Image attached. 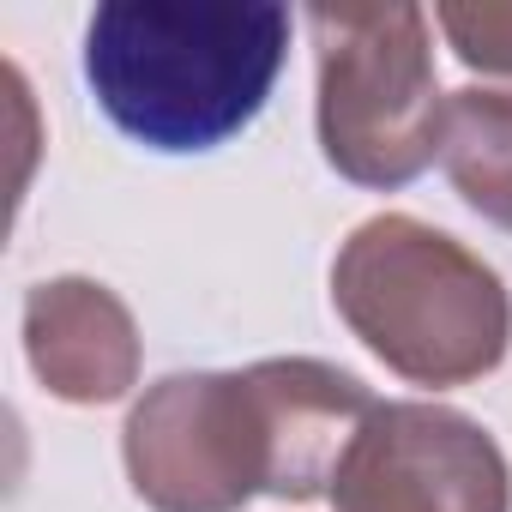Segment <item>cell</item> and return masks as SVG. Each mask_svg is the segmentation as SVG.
Listing matches in <instances>:
<instances>
[{
	"mask_svg": "<svg viewBox=\"0 0 512 512\" xmlns=\"http://www.w3.org/2000/svg\"><path fill=\"white\" fill-rule=\"evenodd\" d=\"M332 284L350 326L410 380H470L506 350V296L494 272L410 217L356 229Z\"/></svg>",
	"mask_w": 512,
	"mask_h": 512,
	"instance_id": "3",
	"label": "cell"
},
{
	"mask_svg": "<svg viewBox=\"0 0 512 512\" xmlns=\"http://www.w3.org/2000/svg\"><path fill=\"white\" fill-rule=\"evenodd\" d=\"M320 139L326 157L374 187L410 181L440 151V91L428 67V13L416 7H314Z\"/></svg>",
	"mask_w": 512,
	"mask_h": 512,
	"instance_id": "4",
	"label": "cell"
},
{
	"mask_svg": "<svg viewBox=\"0 0 512 512\" xmlns=\"http://www.w3.org/2000/svg\"><path fill=\"white\" fill-rule=\"evenodd\" d=\"M362 416H374L368 392L320 362L163 380L127 428V458L163 512H229L253 488L314 494L338 476Z\"/></svg>",
	"mask_w": 512,
	"mask_h": 512,
	"instance_id": "1",
	"label": "cell"
},
{
	"mask_svg": "<svg viewBox=\"0 0 512 512\" xmlns=\"http://www.w3.org/2000/svg\"><path fill=\"white\" fill-rule=\"evenodd\" d=\"M338 512H506V464L476 422L386 404L338 464Z\"/></svg>",
	"mask_w": 512,
	"mask_h": 512,
	"instance_id": "5",
	"label": "cell"
},
{
	"mask_svg": "<svg viewBox=\"0 0 512 512\" xmlns=\"http://www.w3.org/2000/svg\"><path fill=\"white\" fill-rule=\"evenodd\" d=\"M458 193L512 229V91H458L440 127Z\"/></svg>",
	"mask_w": 512,
	"mask_h": 512,
	"instance_id": "7",
	"label": "cell"
},
{
	"mask_svg": "<svg viewBox=\"0 0 512 512\" xmlns=\"http://www.w3.org/2000/svg\"><path fill=\"white\" fill-rule=\"evenodd\" d=\"M284 49V7L121 0L85 25V79L127 139L151 151H211L266 109Z\"/></svg>",
	"mask_w": 512,
	"mask_h": 512,
	"instance_id": "2",
	"label": "cell"
},
{
	"mask_svg": "<svg viewBox=\"0 0 512 512\" xmlns=\"http://www.w3.org/2000/svg\"><path fill=\"white\" fill-rule=\"evenodd\" d=\"M434 19L452 37L458 61L512 73V7H440Z\"/></svg>",
	"mask_w": 512,
	"mask_h": 512,
	"instance_id": "8",
	"label": "cell"
},
{
	"mask_svg": "<svg viewBox=\"0 0 512 512\" xmlns=\"http://www.w3.org/2000/svg\"><path fill=\"white\" fill-rule=\"evenodd\" d=\"M127 314L97 284H55L31 302V356L67 398H115L133 368V344L109 338L91 344V332L121 326Z\"/></svg>",
	"mask_w": 512,
	"mask_h": 512,
	"instance_id": "6",
	"label": "cell"
}]
</instances>
